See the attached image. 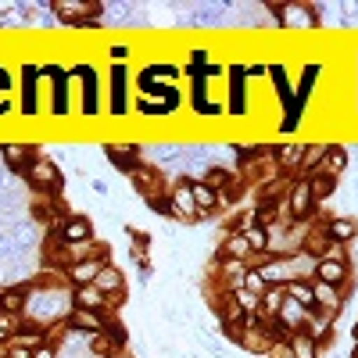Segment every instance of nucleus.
<instances>
[{"label":"nucleus","instance_id":"1","mask_svg":"<svg viewBox=\"0 0 358 358\" xmlns=\"http://www.w3.org/2000/svg\"><path fill=\"white\" fill-rule=\"evenodd\" d=\"M72 83H76V94H79V115L86 118H101V101H104V79L97 72L94 62H76L69 69Z\"/></svg>","mask_w":358,"mask_h":358},{"label":"nucleus","instance_id":"2","mask_svg":"<svg viewBox=\"0 0 358 358\" xmlns=\"http://www.w3.org/2000/svg\"><path fill=\"white\" fill-rule=\"evenodd\" d=\"M265 11L276 18L280 29L287 33H315L319 29V11L301 0H287V4H265Z\"/></svg>","mask_w":358,"mask_h":358},{"label":"nucleus","instance_id":"3","mask_svg":"<svg viewBox=\"0 0 358 358\" xmlns=\"http://www.w3.org/2000/svg\"><path fill=\"white\" fill-rule=\"evenodd\" d=\"M25 183H29V190H33L36 197H57L65 190V172L57 169L54 158L36 155L33 165H29V172H25Z\"/></svg>","mask_w":358,"mask_h":358},{"label":"nucleus","instance_id":"4","mask_svg":"<svg viewBox=\"0 0 358 358\" xmlns=\"http://www.w3.org/2000/svg\"><path fill=\"white\" fill-rule=\"evenodd\" d=\"M129 90H133V72L129 65H111L104 79V97H108V115L126 118L129 115Z\"/></svg>","mask_w":358,"mask_h":358},{"label":"nucleus","instance_id":"5","mask_svg":"<svg viewBox=\"0 0 358 358\" xmlns=\"http://www.w3.org/2000/svg\"><path fill=\"white\" fill-rule=\"evenodd\" d=\"M15 90H18V111L25 118H36L40 115V65L36 62H22L18 65Z\"/></svg>","mask_w":358,"mask_h":358},{"label":"nucleus","instance_id":"6","mask_svg":"<svg viewBox=\"0 0 358 358\" xmlns=\"http://www.w3.org/2000/svg\"><path fill=\"white\" fill-rule=\"evenodd\" d=\"M47 11L62 22V25H69V29H79V25H86V22H97V18L104 15V8L97 4V0H54Z\"/></svg>","mask_w":358,"mask_h":358},{"label":"nucleus","instance_id":"7","mask_svg":"<svg viewBox=\"0 0 358 358\" xmlns=\"http://www.w3.org/2000/svg\"><path fill=\"white\" fill-rule=\"evenodd\" d=\"M226 79H229V86H226V111L233 118H244L248 115V90H251V83L244 79V62H229L226 65Z\"/></svg>","mask_w":358,"mask_h":358},{"label":"nucleus","instance_id":"8","mask_svg":"<svg viewBox=\"0 0 358 358\" xmlns=\"http://www.w3.org/2000/svg\"><path fill=\"white\" fill-rule=\"evenodd\" d=\"M169 204H172V219L176 222H197V204H194V183L187 176H176L169 183Z\"/></svg>","mask_w":358,"mask_h":358},{"label":"nucleus","instance_id":"9","mask_svg":"<svg viewBox=\"0 0 358 358\" xmlns=\"http://www.w3.org/2000/svg\"><path fill=\"white\" fill-rule=\"evenodd\" d=\"M287 212H290V222H312V215H315L312 179L297 176L294 183H290V190H287Z\"/></svg>","mask_w":358,"mask_h":358},{"label":"nucleus","instance_id":"10","mask_svg":"<svg viewBox=\"0 0 358 358\" xmlns=\"http://www.w3.org/2000/svg\"><path fill=\"white\" fill-rule=\"evenodd\" d=\"M94 287L108 297V308H111V312L126 305V294H129V287H126V273H122V268H115V262H108V265L101 268L97 280H94Z\"/></svg>","mask_w":358,"mask_h":358},{"label":"nucleus","instance_id":"11","mask_svg":"<svg viewBox=\"0 0 358 358\" xmlns=\"http://www.w3.org/2000/svg\"><path fill=\"white\" fill-rule=\"evenodd\" d=\"M104 155H108V162L122 176H133L143 165V151H140V143H133V140H108Z\"/></svg>","mask_w":358,"mask_h":358},{"label":"nucleus","instance_id":"12","mask_svg":"<svg viewBox=\"0 0 358 358\" xmlns=\"http://www.w3.org/2000/svg\"><path fill=\"white\" fill-rule=\"evenodd\" d=\"M36 158V147L29 140H0V165L15 176H25Z\"/></svg>","mask_w":358,"mask_h":358},{"label":"nucleus","instance_id":"13","mask_svg":"<svg viewBox=\"0 0 358 358\" xmlns=\"http://www.w3.org/2000/svg\"><path fill=\"white\" fill-rule=\"evenodd\" d=\"M57 236V244H83V241H97V233H94V219L90 215H69L65 222H57L54 229H47Z\"/></svg>","mask_w":358,"mask_h":358},{"label":"nucleus","instance_id":"14","mask_svg":"<svg viewBox=\"0 0 358 358\" xmlns=\"http://www.w3.org/2000/svg\"><path fill=\"white\" fill-rule=\"evenodd\" d=\"M190 108H194V115H204V118L222 115V104L212 101V83L204 76H190Z\"/></svg>","mask_w":358,"mask_h":358},{"label":"nucleus","instance_id":"15","mask_svg":"<svg viewBox=\"0 0 358 358\" xmlns=\"http://www.w3.org/2000/svg\"><path fill=\"white\" fill-rule=\"evenodd\" d=\"M108 262L104 258H86V262H72L69 268H62V276H65V283L76 290V287H90L97 280V273L104 268Z\"/></svg>","mask_w":358,"mask_h":358},{"label":"nucleus","instance_id":"16","mask_svg":"<svg viewBox=\"0 0 358 358\" xmlns=\"http://www.w3.org/2000/svg\"><path fill=\"white\" fill-rule=\"evenodd\" d=\"M255 268L265 276V283H268V287H287V283L294 280L290 258H273V255H262V262H258Z\"/></svg>","mask_w":358,"mask_h":358},{"label":"nucleus","instance_id":"17","mask_svg":"<svg viewBox=\"0 0 358 358\" xmlns=\"http://www.w3.org/2000/svg\"><path fill=\"white\" fill-rule=\"evenodd\" d=\"M322 229H326V236H330L334 244L351 248L355 236H358V219L355 215H330V219H322Z\"/></svg>","mask_w":358,"mask_h":358},{"label":"nucleus","instance_id":"18","mask_svg":"<svg viewBox=\"0 0 358 358\" xmlns=\"http://www.w3.org/2000/svg\"><path fill=\"white\" fill-rule=\"evenodd\" d=\"M334 326H337V315L322 312V308H312L308 319H305V330H301V334H308L315 344H326V341L334 337Z\"/></svg>","mask_w":358,"mask_h":358},{"label":"nucleus","instance_id":"19","mask_svg":"<svg viewBox=\"0 0 358 358\" xmlns=\"http://www.w3.org/2000/svg\"><path fill=\"white\" fill-rule=\"evenodd\" d=\"M315 280H319V283H330V287H344V290H348V280H351V262H330V258H319V265H315Z\"/></svg>","mask_w":358,"mask_h":358},{"label":"nucleus","instance_id":"20","mask_svg":"<svg viewBox=\"0 0 358 358\" xmlns=\"http://www.w3.org/2000/svg\"><path fill=\"white\" fill-rule=\"evenodd\" d=\"M108 315L111 312H83V308H72L69 315V330L72 334H104L108 330Z\"/></svg>","mask_w":358,"mask_h":358},{"label":"nucleus","instance_id":"21","mask_svg":"<svg viewBox=\"0 0 358 358\" xmlns=\"http://www.w3.org/2000/svg\"><path fill=\"white\" fill-rule=\"evenodd\" d=\"M305 140H290V143H276V151H273V162L280 165V172H297L301 169V158H305Z\"/></svg>","mask_w":358,"mask_h":358},{"label":"nucleus","instance_id":"22","mask_svg":"<svg viewBox=\"0 0 358 358\" xmlns=\"http://www.w3.org/2000/svg\"><path fill=\"white\" fill-rule=\"evenodd\" d=\"M72 308H83V312H111L108 308V297L94 287V283H90V287H76L72 290Z\"/></svg>","mask_w":358,"mask_h":358},{"label":"nucleus","instance_id":"23","mask_svg":"<svg viewBox=\"0 0 358 358\" xmlns=\"http://www.w3.org/2000/svg\"><path fill=\"white\" fill-rule=\"evenodd\" d=\"M344 301H348V290L344 287H330V283H319L315 280V308L337 315L344 308Z\"/></svg>","mask_w":358,"mask_h":358},{"label":"nucleus","instance_id":"24","mask_svg":"<svg viewBox=\"0 0 358 358\" xmlns=\"http://www.w3.org/2000/svg\"><path fill=\"white\" fill-rule=\"evenodd\" d=\"M194 183V204H197V215L201 219H212L219 215V194L204 183V179H190Z\"/></svg>","mask_w":358,"mask_h":358},{"label":"nucleus","instance_id":"25","mask_svg":"<svg viewBox=\"0 0 358 358\" xmlns=\"http://www.w3.org/2000/svg\"><path fill=\"white\" fill-rule=\"evenodd\" d=\"M344 169H348V151H344L341 143H334L330 155L322 158V165H319L315 176H326V179H337V183H341V179H344Z\"/></svg>","mask_w":358,"mask_h":358},{"label":"nucleus","instance_id":"26","mask_svg":"<svg viewBox=\"0 0 358 358\" xmlns=\"http://www.w3.org/2000/svg\"><path fill=\"white\" fill-rule=\"evenodd\" d=\"M330 147H334V143H326V140H315V143H308V147H305V158H301V169H297V172H301V179H312V176L319 172L322 158L330 155Z\"/></svg>","mask_w":358,"mask_h":358},{"label":"nucleus","instance_id":"27","mask_svg":"<svg viewBox=\"0 0 358 358\" xmlns=\"http://www.w3.org/2000/svg\"><path fill=\"white\" fill-rule=\"evenodd\" d=\"M287 297H290V301H297V305H301V308H315V280H290L287 287Z\"/></svg>","mask_w":358,"mask_h":358},{"label":"nucleus","instance_id":"28","mask_svg":"<svg viewBox=\"0 0 358 358\" xmlns=\"http://www.w3.org/2000/svg\"><path fill=\"white\" fill-rule=\"evenodd\" d=\"M179 69L176 62H143V69H140V76H147V79H158V83H172V79H179Z\"/></svg>","mask_w":358,"mask_h":358},{"label":"nucleus","instance_id":"29","mask_svg":"<svg viewBox=\"0 0 358 358\" xmlns=\"http://www.w3.org/2000/svg\"><path fill=\"white\" fill-rule=\"evenodd\" d=\"M183 104V101H143L136 97V111L147 115V118H165V115H176V108Z\"/></svg>","mask_w":358,"mask_h":358},{"label":"nucleus","instance_id":"30","mask_svg":"<svg viewBox=\"0 0 358 358\" xmlns=\"http://www.w3.org/2000/svg\"><path fill=\"white\" fill-rule=\"evenodd\" d=\"M315 265H319V258H312L308 251H297V255H290L294 280H315Z\"/></svg>","mask_w":358,"mask_h":358},{"label":"nucleus","instance_id":"31","mask_svg":"<svg viewBox=\"0 0 358 358\" xmlns=\"http://www.w3.org/2000/svg\"><path fill=\"white\" fill-rule=\"evenodd\" d=\"M287 344H290L294 358H319V348H322V344H315L308 334H294V337H287Z\"/></svg>","mask_w":358,"mask_h":358},{"label":"nucleus","instance_id":"32","mask_svg":"<svg viewBox=\"0 0 358 358\" xmlns=\"http://www.w3.org/2000/svg\"><path fill=\"white\" fill-rule=\"evenodd\" d=\"M229 297H233V305L241 308L244 315H262V297H258V294H251V290L241 287V290H233Z\"/></svg>","mask_w":358,"mask_h":358},{"label":"nucleus","instance_id":"33","mask_svg":"<svg viewBox=\"0 0 358 358\" xmlns=\"http://www.w3.org/2000/svg\"><path fill=\"white\" fill-rule=\"evenodd\" d=\"M283 297H287L283 287H268V290L262 294V315H265V319H276V312H280V305H283Z\"/></svg>","mask_w":358,"mask_h":358},{"label":"nucleus","instance_id":"34","mask_svg":"<svg viewBox=\"0 0 358 358\" xmlns=\"http://www.w3.org/2000/svg\"><path fill=\"white\" fill-rule=\"evenodd\" d=\"M22 330V315H11V312H0V348H8L15 341V334Z\"/></svg>","mask_w":358,"mask_h":358},{"label":"nucleus","instance_id":"35","mask_svg":"<svg viewBox=\"0 0 358 358\" xmlns=\"http://www.w3.org/2000/svg\"><path fill=\"white\" fill-rule=\"evenodd\" d=\"M337 190V179H326V176H312V194H315V204L319 201H326Z\"/></svg>","mask_w":358,"mask_h":358},{"label":"nucleus","instance_id":"36","mask_svg":"<svg viewBox=\"0 0 358 358\" xmlns=\"http://www.w3.org/2000/svg\"><path fill=\"white\" fill-rule=\"evenodd\" d=\"M244 290H251V294H265L268 290V283H265V276L258 273V268H248V276H244Z\"/></svg>","mask_w":358,"mask_h":358},{"label":"nucleus","instance_id":"37","mask_svg":"<svg viewBox=\"0 0 358 358\" xmlns=\"http://www.w3.org/2000/svg\"><path fill=\"white\" fill-rule=\"evenodd\" d=\"M151 212H158V215H165V219H172V204H169V194H158V197H147L143 201Z\"/></svg>","mask_w":358,"mask_h":358},{"label":"nucleus","instance_id":"38","mask_svg":"<svg viewBox=\"0 0 358 358\" xmlns=\"http://www.w3.org/2000/svg\"><path fill=\"white\" fill-rule=\"evenodd\" d=\"M319 258H330V262H351V258H348V248H344V244H334V241L326 244V251H322Z\"/></svg>","mask_w":358,"mask_h":358},{"label":"nucleus","instance_id":"39","mask_svg":"<svg viewBox=\"0 0 358 358\" xmlns=\"http://www.w3.org/2000/svg\"><path fill=\"white\" fill-rule=\"evenodd\" d=\"M265 76H268V65H265V62H251V65H244V79H248V83L265 79Z\"/></svg>","mask_w":358,"mask_h":358},{"label":"nucleus","instance_id":"40","mask_svg":"<svg viewBox=\"0 0 358 358\" xmlns=\"http://www.w3.org/2000/svg\"><path fill=\"white\" fill-rule=\"evenodd\" d=\"M265 358H294V351H290V344H287V341H276L273 348L265 351Z\"/></svg>","mask_w":358,"mask_h":358},{"label":"nucleus","instance_id":"41","mask_svg":"<svg viewBox=\"0 0 358 358\" xmlns=\"http://www.w3.org/2000/svg\"><path fill=\"white\" fill-rule=\"evenodd\" d=\"M0 94H8V97L15 94V76H11L4 65H0Z\"/></svg>","mask_w":358,"mask_h":358},{"label":"nucleus","instance_id":"42","mask_svg":"<svg viewBox=\"0 0 358 358\" xmlns=\"http://www.w3.org/2000/svg\"><path fill=\"white\" fill-rule=\"evenodd\" d=\"M8 358H33V351L22 344H8Z\"/></svg>","mask_w":358,"mask_h":358},{"label":"nucleus","instance_id":"43","mask_svg":"<svg viewBox=\"0 0 358 358\" xmlns=\"http://www.w3.org/2000/svg\"><path fill=\"white\" fill-rule=\"evenodd\" d=\"M33 358H57V348H50V344H40V348L33 351Z\"/></svg>","mask_w":358,"mask_h":358},{"label":"nucleus","instance_id":"44","mask_svg":"<svg viewBox=\"0 0 358 358\" xmlns=\"http://www.w3.org/2000/svg\"><path fill=\"white\" fill-rule=\"evenodd\" d=\"M11 108H15V101H11L8 94H0V118H4V115H11Z\"/></svg>","mask_w":358,"mask_h":358},{"label":"nucleus","instance_id":"45","mask_svg":"<svg viewBox=\"0 0 358 358\" xmlns=\"http://www.w3.org/2000/svg\"><path fill=\"white\" fill-rule=\"evenodd\" d=\"M111 358H136V355H133V351H129V348H118V351H115V355H111Z\"/></svg>","mask_w":358,"mask_h":358},{"label":"nucleus","instance_id":"46","mask_svg":"<svg viewBox=\"0 0 358 358\" xmlns=\"http://www.w3.org/2000/svg\"><path fill=\"white\" fill-rule=\"evenodd\" d=\"M355 190H358V183H355Z\"/></svg>","mask_w":358,"mask_h":358}]
</instances>
